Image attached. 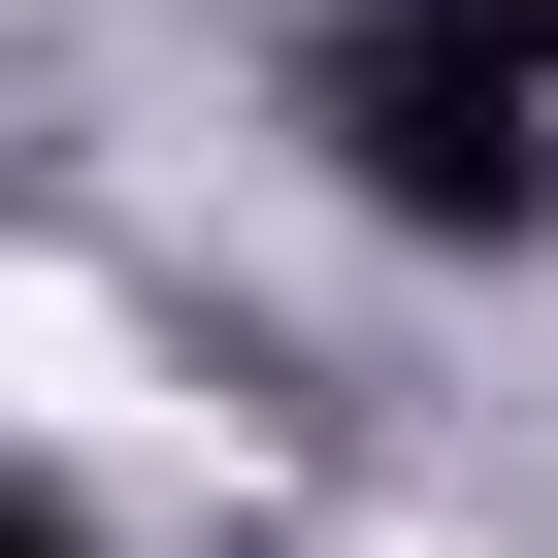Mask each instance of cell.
<instances>
[{
  "label": "cell",
  "instance_id": "1",
  "mask_svg": "<svg viewBox=\"0 0 558 558\" xmlns=\"http://www.w3.org/2000/svg\"><path fill=\"white\" fill-rule=\"evenodd\" d=\"M0 395H34V427H132V329L66 296V263H0Z\"/></svg>",
  "mask_w": 558,
  "mask_h": 558
}]
</instances>
